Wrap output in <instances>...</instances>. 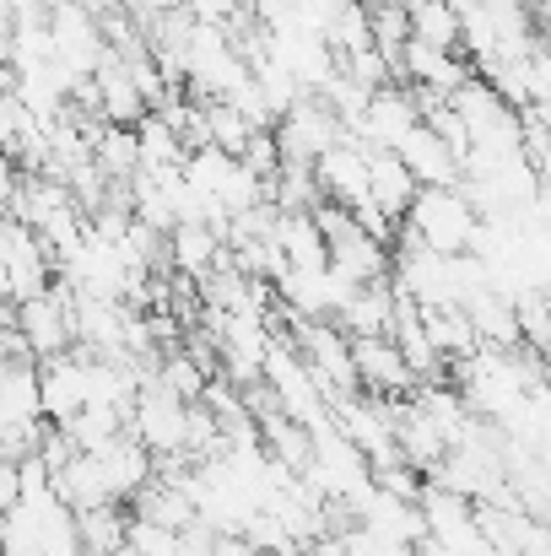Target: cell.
<instances>
[{
    "mask_svg": "<svg viewBox=\"0 0 551 556\" xmlns=\"http://www.w3.org/2000/svg\"><path fill=\"white\" fill-rule=\"evenodd\" d=\"M476 222H481L476 205L460 194V185H449V189H416V200H411V211H405L400 227H405L422 249L460 260V254H471Z\"/></svg>",
    "mask_w": 551,
    "mask_h": 556,
    "instance_id": "obj_1",
    "label": "cell"
},
{
    "mask_svg": "<svg viewBox=\"0 0 551 556\" xmlns=\"http://www.w3.org/2000/svg\"><path fill=\"white\" fill-rule=\"evenodd\" d=\"M11 330H16V341H22V352L33 363L65 357L76 346V336H71V292L60 281H49V292L22 298L16 314H11Z\"/></svg>",
    "mask_w": 551,
    "mask_h": 556,
    "instance_id": "obj_2",
    "label": "cell"
},
{
    "mask_svg": "<svg viewBox=\"0 0 551 556\" xmlns=\"http://www.w3.org/2000/svg\"><path fill=\"white\" fill-rule=\"evenodd\" d=\"M38 400H43V421L65 427L76 410L92 405V357L87 352H65L38 363Z\"/></svg>",
    "mask_w": 551,
    "mask_h": 556,
    "instance_id": "obj_3",
    "label": "cell"
},
{
    "mask_svg": "<svg viewBox=\"0 0 551 556\" xmlns=\"http://www.w3.org/2000/svg\"><path fill=\"white\" fill-rule=\"evenodd\" d=\"M422 125V109H416V92L411 87H378L367 98L363 119L352 125V136L363 141L367 152H400V141Z\"/></svg>",
    "mask_w": 551,
    "mask_h": 556,
    "instance_id": "obj_4",
    "label": "cell"
},
{
    "mask_svg": "<svg viewBox=\"0 0 551 556\" xmlns=\"http://www.w3.org/2000/svg\"><path fill=\"white\" fill-rule=\"evenodd\" d=\"M0 265H5V276H11V287H16V303L49 292V281H54V260H49L43 238H38L33 227L11 222V216H5V227H0Z\"/></svg>",
    "mask_w": 551,
    "mask_h": 556,
    "instance_id": "obj_5",
    "label": "cell"
},
{
    "mask_svg": "<svg viewBox=\"0 0 551 556\" xmlns=\"http://www.w3.org/2000/svg\"><path fill=\"white\" fill-rule=\"evenodd\" d=\"M314 179L325 189V200L330 205H347V211H358L367 200V147L347 130L320 163H314Z\"/></svg>",
    "mask_w": 551,
    "mask_h": 556,
    "instance_id": "obj_6",
    "label": "cell"
},
{
    "mask_svg": "<svg viewBox=\"0 0 551 556\" xmlns=\"http://www.w3.org/2000/svg\"><path fill=\"white\" fill-rule=\"evenodd\" d=\"M352 357H358V389H367L373 400H405L416 389V372L405 368V357L389 336L352 341Z\"/></svg>",
    "mask_w": 551,
    "mask_h": 556,
    "instance_id": "obj_7",
    "label": "cell"
},
{
    "mask_svg": "<svg viewBox=\"0 0 551 556\" xmlns=\"http://www.w3.org/2000/svg\"><path fill=\"white\" fill-rule=\"evenodd\" d=\"M92 459H98V470H103V481H109L114 503H130V497L152 481V470H158V459H152L130 432H125V438H114L109 448H98Z\"/></svg>",
    "mask_w": 551,
    "mask_h": 556,
    "instance_id": "obj_8",
    "label": "cell"
},
{
    "mask_svg": "<svg viewBox=\"0 0 551 556\" xmlns=\"http://www.w3.org/2000/svg\"><path fill=\"white\" fill-rule=\"evenodd\" d=\"M405 168H411V179L422 189H449V185H460V163H454V152L427 130V125H416L405 141H400V152H395Z\"/></svg>",
    "mask_w": 551,
    "mask_h": 556,
    "instance_id": "obj_9",
    "label": "cell"
},
{
    "mask_svg": "<svg viewBox=\"0 0 551 556\" xmlns=\"http://www.w3.org/2000/svg\"><path fill=\"white\" fill-rule=\"evenodd\" d=\"M227 260V249H222V232L216 227H200V222H184V227H174L168 232V265L179 270V276H189L195 287L216 270Z\"/></svg>",
    "mask_w": 551,
    "mask_h": 556,
    "instance_id": "obj_10",
    "label": "cell"
},
{
    "mask_svg": "<svg viewBox=\"0 0 551 556\" xmlns=\"http://www.w3.org/2000/svg\"><path fill=\"white\" fill-rule=\"evenodd\" d=\"M416 189L422 185L411 179V168H405L395 152H367V200H373L389 222H405Z\"/></svg>",
    "mask_w": 551,
    "mask_h": 556,
    "instance_id": "obj_11",
    "label": "cell"
},
{
    "mask_svg": "<svg viewBox=\"0 0 551 556\" xmlns=\"http://www.w3.org/2000/svg\"><path fill=\"white\" fill-rule=\"evenodd\" d=\"M416 314H422V330H427V341H433L443 368H460V363H471L481 352L465 308H416Z\"/></svg>",
    "mask_w": 551,
    "mask_h": 556,
    "instance_id": "obj_12",
    "label": "cell"
},
{
    "mask_svg": "<svg viewBox=\"0 0 551 556\" xmlns=\"http://www.w3.org/2000/svg\"><path fill=\"white\" fill-rule=\"evenodd\" d=\"M465 314H471V330H476V341H481L487 352H519V346H525V336H519V314H514V303H509L503 292H481V298H471Z\"/></svg>",
    "mask_w": 551,
    "mask_h": 556,
    "instance_id": "obj_13",
    "label": "cell"
},
{
    "mask_svg": "<svg viewBox=\"0 0 551 556\" xmlns=\"http://www.w3.org/2000/svg\"><path fill=\"white\" fill-rule=\"evenodd\" d=\"M411 38L454 54L460 49V5L454 0H422V5H411Z\"/></svg>",
    "mask_w": 551,
    "mask_h": 556,
    "instance_id": "obj_14",
    "label": "cell"
},
{
    "mask_svg": "<svg viewBox=\"0 0 551 556\" xmlns=\"http://www.w3.org/2000/svg\"><path fill=\"white\" fill-rule=\"evenodd\" d=\"M125 530H130V514H120V503L76 514V535H82V552L87 556H114L125 546Z\"/></svg>",
    "mask_w": 551,
    "mask_h": 556,
    "instance_id": "obj_15",
    "label": "cell"
},
{
    "mask_svg": "<svg viewBox=\"0 0 551 556\" xmlns=\"http://www.w3.org/2000/svg\"><path fill=\"white\" fill-rule=\"evenodd\" d=\"M205 125H211V147L227 152V157H243V147L260 136L233 103H205Z\"/></svg>",
    "mask_w": 551,
    "mask_h": 556,
    "instance_id": "obj_16",
    "label": "cell"
},
{
    "mask_svg": "<svg viewBox=\"0 0 551 556\" xmlns=\"http://www.w3.org/2000/svg\"><path fill=\"white\" fill-rule=\"evenodd\" d=\"M22 503V470L11 459H0V514H11Z\"/></svg>",
    "mask_w": 551,
    "mask_h": 556,
    "instance_id": "obj_17",
    "label": "cell"
},
{
    "mask_svg": "<svg viewBox=\"0 0 551 556\" xmlns=\"http://www.w3.org/2000/svg\"><path fill=\"white\" fill-rule=\"evenodd\" d=\"M22 168H16V157H0V205L11 211V200H16V189H22Z\"/></svg>",
    "mask_w": 551,
    "mask_h": 556,
    "instance_id": "obj_18",
    "label": "cell"
},
{
    "mask_svg": "<svg viewBox=\"0 0 551 556\" xmlns=\"http://www.w3.org/2000/svg\"><path fill=\"white\" fill-rule=\"evenodd\" d=\"M541 389L551 394V357H541Z\"/></svg>",
    "mask_w": 551,
    "mask_h": 556,
    "instance_id": "obj_19",
    "label": "cell"
},
{
    "mask_svg": "<svg viewBox=\"0 0 551 556\" xmlns=\"http://www.w3.org/2000/svg\"><path fill=\"white\" fill-rule=\"evenodd\" d=\"M0 227H5V205H0Z\"/></svg>",
    "mask_w": 551,
    "mask_h": 556,
    "instance_id": "obj_20",
    "label": "cell"
},
{
    "mask_svg": "<svg viewBox=\"0 0 551 556\" xmlns=\"http://www.w3.org/2000/svg\"><path fill=\"white\" fill-rule=\"evenodd\" d=\"M82 556H87V552H82Z\"/></svg>",
    "mask_w": 551,
    "mask_h": 556,
    "instance_id": "obj_21",
    "label": "cell"
}]
</instances>
